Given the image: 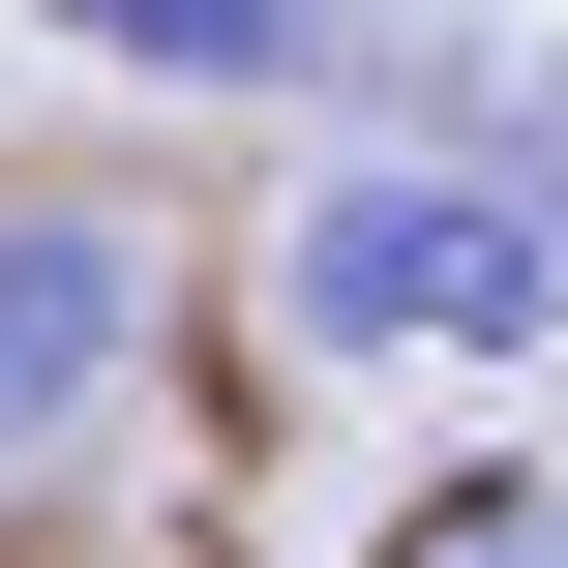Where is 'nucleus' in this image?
<instances>
[{"label": "nucleus", "mask_w": 568, "mask_h": 568, "mask_svg": "<svg viewBox=\"0 0 568 568\" xmlns=\"http://www.w3.org/2000/svg\"><path fill=\"white\" fill-rule=\"evenodd\" d=\"M30 30H90L120 90H329L359 0H30Z\"/></svg>", "instance_id": "nucleus-3"}, {"label": "nucleus", "mask_w": 568, "mask_h": 568, "mask_svg": "<svg viewBox=\"0 0 568 568\" xmlns=\"http://www.w3.org/2000/svg\"><path fill=\"white\" fill-rule=\"evenodd\" d=\"M389 568H568V479H449V509H419Z\"/></svg>", "instance_id": "nucleus-4"}, {"label": "nucleus", "mask_w": 568, "mask_h": 568, "mask_svg": "<svg viewBox=\"0 0 568 568\" xmlns=\"http://www.w3.org/2000/svg\"><path fill=\"white\" fill-rule=\"evenodd\" d=\"M270 300H300L329 389H479V359H568V210L479 180V150H329Z\"/></svg>", "instance_id": "nucleus-1"}, {"label": "nucleus", "mask_w": 568, "mask_h": 568, "mask_svg": "<svg viewBox=\"0 0 568 568\" xmlns=\"http://www.w3.org/2000/svg\"><path fill=\"white\" fill-rule=\"evenodd\" d=\"M120 389H150V210L120 180H0V479L90 449Z\"/></svg>", "instance_id": "nucleus-2"}]
</instances>
